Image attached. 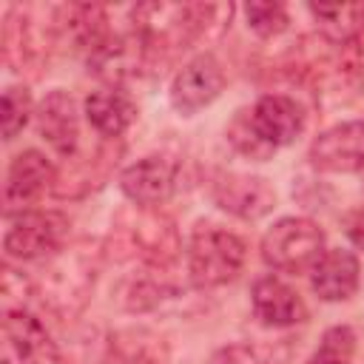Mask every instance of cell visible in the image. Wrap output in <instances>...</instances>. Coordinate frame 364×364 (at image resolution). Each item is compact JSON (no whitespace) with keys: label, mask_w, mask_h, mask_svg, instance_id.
Segmentation results:
<instances>
[{"label":"cell","mask_w":364,"mask_h":364,"mask_svg":"<svg viewBox=\"0 0 364 364\" xmlns=\"http://www.w3.org/2000/svg\"><path fill=\"white\" fill-rule=\"evenodd\" d=\"M225 88V68L213 54H196L171 80L168 100L176 114L191 117L210 105Z\"/></svg>","instance_id":"obj_8"},{"label":"cell","mask_w":364,"mask_h":364,"mask_svg":"<svg viewBox=\"0 0 364 364\" xmlns=\"http://www.w3.org/2000/svg\"><path fill=\"white\" fill-rule=\"evenodd\" d=\"M46 262H48V270H46L43 299L63 316L82 310L100 270V250L82 242L77 247H63L57 256Z\"/></svg>","instance_id":"obj_2"},{"label":"cell","mask_w":364,"mask_h":364,"mask_svg":"<svg viewBox=\"0 0 364 364\" xmlns=\"http://www.w3.org/2000/svg\"><path fill=\"white\" fill-rule=\"evenodd\" d=\"M250 304H253V316L264 327H279L282 330V327H296L307 318V307H304L301 296L273 273L259 276L253 282Z\"/></svg>","instance_id":"obj_13"},{"label":"cell","mask_w":364,"mask_h":364,"mask_svg":"<svg viewBox=\"0 0 364 364\" xmlns=\"http://www.w3.org/2000/svg\"><path fill=\"white\" fill-rule=\"evenodd\" d=\"M228 142L233 145L236 154H242V156H247L253 162H264V159H270L276 154V148L256 131L253 117H250V108L236 111V117L228 125Z\"/></svg>","instance_id":"obj_20"},{"label":"cell","mask_w":364,"mask_h":364,"mask_svg":"<svg viewBox=\"0 0 364 364\" xmlns=\"http://www.w3.org/2000/svg\"><path fill=\"white\" fill-rule=\"evenodd\" d=\"M324 253V230L307 216H284L262 236V259L279 273H304Z\"/></svg>","instance_id":"obj_4"},{"label":"cell","mask_w":364,"mask_h":364,"mask_svg":"<svg viewBox=\"0 0 364 364\" xmlns=\"http://www.w3.org/2000/svg\"><path fill=\"white\" fill-rule=\"evenodd\" d=\"M208 364H264V358L250 344H225L210 355Z\"/></svg>","instance_id":"obj_24"},{"label":"cell","mask_w":364,"mask_h":364,"mask_svg":"<svg viewBox=\"0 0 364 364\" xmlns=\"http://www.w3.org/2000/svg\"><path fill=\"white\" fill-rule=\"evenodd\" d=\"M344 233H347V239H350L358 250H364V205H358V208H353V210L347 213V219H344Z\"/></svg>","instance_id":"obj_25"},{"label":"cell","mask_w":364,"mask_h":364,"mask_svg":"<svg viewBox=\"0 0 364 364\" xmlns=\"http://www.w3.org/2000/svg\"><path fill=\"white\" fill-rule=\"evenodd\" d=\"M176 182H179V165L162 154L142 156L119 173V191L136 208H159L173 196Z\"/></svg>","instance_id":"obj_9"},{"label":"cell","mask_w":364,"mask_h":364,"mask_svg":"<svg viewBox=\"0 0 364 364\" xmlns=\"http://www.w3.org/2000/svg\"><path fill=\"white\" fill-rule=\"evenodd\" d=\"M34 117V102L26 85H9L3 91V105H0V125H3V139L11 142Z\"/></svg>","instance_id":"obj_21"},{"label":"cell","mask_w":364,"mask_h":364,"mask_svg":"<svg viewBox=\"0 0 364 364\" xmlns=\"http://www.w3.org/2000/svg\"><path fill=\"white\" fill-rule=\"evenodd\" d=\"M125 228L128 245L145 262V267H171L179 250V236L173 222L156 208H136Z\"/></svg>","instance_id":"obj_11"},{"label":"cell","mask_w":364,"mask_h":364,"mask_svg":"<svg viewBox=\"0 0 364 364\" xmlns=\"http://www.w3.org/2000/svg\"><path fill=\"white\" fill-rule=\"evenodd\" d=\"M310 165L324 173H358L364 171V119L338 122L321 131L307 154Z\"/></svg>","instance_id":"obj_10"},{"label":"cell","mask_w":364,"mask_h":364,"mask_svg":"<svg viewBox=\"0 0 364 364\" xmlns=\"http://www.w3.org/2000/svg\"><path fill=\"white\" fill-rule=\"evenodd\" d=\"M247 259L245 239L213 222H199L188 239V279L199 290L230 284Z\"/></svg>","instance_id":"obj_1"},{"label":"cell","mask_w":364,"mask_h":364,"mask_svg":"<svg viewBox=\"0 0 364 364\" xmlns=\"http://www.w3.org/2000/svg\"><path fill=\"white\" fill-rule=\"evenodd\" d=\"M250 117H253L256 131L273 148L296 142L299 134L304 131V111L287 94H264V97H259L256 105L250 108Z\"/></svg>","instance_id":"obj_14"},{"label":"cell","mask_w":364,"mask_h":364,"mask_svg":"<svg viewBox=\"0 0 364 364\" xmlns=\"http://www.w3.org/2000/svg\"><path fill=\"white\" fill-rule=\"evenodd\" d=\"M85 117H88L91 128L100 136L117 139L136 119V105L122 88L105 85V88H97V91H91L85 97Z\"/></svg>","instance_id":"obj_17"},{"label":"cell","mask_w":364,"mask_h":364,"mask_svg":"<svg viewBox=\"0 0 364 364\" xmlns=\"http://www.w3.org/2000/svg\"><path fill=\"white\" fill-rule=\"evenodd\" d=\"M54 31L65 37L68 43H74V48H80L85 60L111 37L105 9L91 6V3H71V6L57 9Z\"/></svg>","instance_id":"obj_16"},{"label":"cell","mask_w":364,"mask_h":364,"mask_svg":"<svg viewBox=\"0 0 364 364\" xmlns=\"http://www.w3.org/2000/svg\"><path fill=\"white\" fill-rule=\"evenodd\" d=\"M358 259L353 250H324L318 262L310 267V287L324 301H344L358 290Z\"/></svg>","instance_id":"obj_15"},{"label":"cell","mask_w":364,"mask_h":364,"mask_svg":"<svg viewBox=\"0 0 364 364\" xmlns=\"http://www.w3.org/2000/svg\"><path fill=\"white\" fill-rule=\"evenodd\" d=\"M210 196L225 213L247 222L262 219L276 208V188L256 173L222 171L210 182Z\"/></svg>","instance_id":"obj_7"},{"label":"cell","mask_w":364,"mask_h":364,"mask_svg":"<svg viewBox=\"0 0 364 364\" xmlns=\"http://www.w3.org/2000/svg\"><path fill=\"white\" fill-rule=\"evenodd\" d=\"M111 364H168V341L148 327H125L108 338Z\"/></svg>","instance_id":"obj_18"},{"label":"cell","mask_w":364,"mask_h":364,"mask_svg":"<svg viewBox=\"0 0 364 364\" xmlns=\"http://www.w3.org/2000/svg\"><path fill=\"white\" fill-rule=\"evenodd\" d=\"M71 222L60 210H26L14 219H9L3 250L11 262H43L57 256L68 242Z\"/></svg>","instance_id":"obj_3"},{"label":"cell","mask_w":364,"mask_h":364,"mask_svg":"<svg viewBox=\"0 0 364 364\" xmlns=\"http://www.w3.org/2000/svg\"><path fill=\"white\" fill-rule=\"evenodd\" d=\"M0 358L3 364H65L51 333L28 310L3 313Z\"/></svg>","instance_id":"obj_5"},{"label":"cell","mask_w":364,"mask_h":364,"mask_svg":"<svg viewBox=\"0 0 364 364\" xmlns=\"http://www.w3.org/2000/svg\"><path fill=\"white\" fill-rule=\"evenodd\" d=\"M355 353V333L347 324H336L324 330L318 347L313 350L307 364H350Z\"/></svg>","instance_id":"obj_22"},{"label":"cell","mask_w":364,"mask_h":364,"mask_svg":"<svg viewBox=\"0 0 364 364\" xmlns=\"http://www.w3.org/2000/svg\"><path fill=\"white\" fill-rule=\"evenodd\" d=\"M34 125H37V134L51 145L54 154H60L63 159H71L77 154L80 108L68 91H63V88L48 91L34 108Z\"/></svg>","instance_id":"obj_12"},{"label":"cell","mask_w":364,"mask_h":364,"mask_svg":"<svg viewBox=\"0 0 364 364\" xmlns=\"http://www.w3.org/2000/svg\"><path fill=\"white\" fill-rule=\"evenodd\" d=\"M307 11L313 14L318 31L336 43V46H347L355 43L358 34L364 31V6H307Z\"/></svg>","instance_id":"obj_19"},{"label":"cell","mask_w":364,"mask_h":364,"mask_svg":"<svg viewBox=\"0 0 364 364\" xmlns=\"http://www.w3.org/2000/svg\"><path fill=\"white\" fill-rule=\"evenodd\" d=\"M57 182V168L51 159L34 148L20 151L9 171H6V185H3V213L6 219H14L26 210H34L37 199L54 188Z\"/></svg>","instance_id":"obj_6"},{"label":"cell","mask_w":364,"mask_h":364,"mask_svg":"<svg viewBox=\"0 0 364 364\" xmlns=\"http://www.w3.org/2000/svg\"><path fill=\"white\" fill-rule=\"evenodd\" d=\"M245 17L247 26L259 34V37H276L290 26V14L282 3H270V0H253L245 6Z\"/></svg>","instance_id":"obj_23"}]
</instances>
